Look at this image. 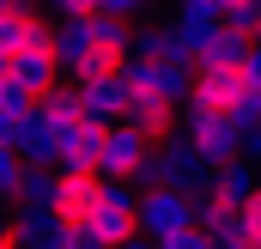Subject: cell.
<instances>
[{
  "label": "cell",
  "instance_id": "6da1fadb",
  "mask_svg": "<svg viewBox=\"0 0 261 249\" xmlns=\"http://www.w3.org/2000/svg\"><path fill=\"white\" fill-rule=\"evenodd\" d=\"M140 188H146V194H152V188L206 194V188H213V164L195 152V140H189V134H170L164 146H152V158H146V170H140Z\"/></svg>",
  "mask_w": 261,
  "mask_h": 249
},
{
  "label": "cell",
  "instance_id": "7a4b0ae2",
  "mask_svg": "<svg viewBox=\"0 0 261 249\" xmlns=\"http://www.w3.org/2000/svg\"><path fill=\"white\" fill-rule=\"evenodd\" d=\"M249 79H243V67H195V91H189V110L195 116H243V104H249Z\"/></svg>",
  "mask_w": 261,
  "mask_h": 249
},
{
  "label": "cell",
  "instance_id": "3957f363",
  "mask_svg": "<svg viewBox=\"0 0 261 249\" xmlns=\"http://www.w3.org/2000/svg\"><path fill=\"white\" fill-rule=\"evenodd\" d=\"M122 79H128L134 91H152V97H164V104H182L189 91H195V61L189 55H170V61H140L134 55L122 67Z\"/></svg>",
  "mask_w": 261,
  "mask_h": 249
},
{
  "label": "cell",
  "instance_id": "277c9868",
  "mask_svg": "<svg viewBox=\"0 0 261 249\" xmlns=\"http://www.w3.org/2000/svg\"><path fill=\"white\" fill-rule=\"evenodd\" d=\"M91 237L103 249H122L140 237V194L122 183H110L103 188V201H97V213H91Z\"/></svg>",
  "mask_w": 261,
  "mask_h": 249
},
{
  "label": "cell",
  "instance_id": "5b68a950",
  "mask_svg": "<svg viewBox=\"0 0 261 249\" xmlns=\"http://www.w3.org/2000/svg\"><path fill=\"white\" fill-rule=\"evenodd\" d=\"M189 225H195V194H182V188H152V194H140V237L164 243V237H176V231H189Z\"/></svg>",
  "mask_w": 261,
  "mask_h": 249
},
{
  "label": "cell",
  "instance_id": "8992f818",
  "mask_svg": "<svg viewBox=\"0 0 261 249\" xmlns=\"http://www.w3.org/2000/svg\"><path fill=\"white\" fill-rule=\"evenodd\" d=\"M182 134L195 140V152L213 164V177H219L225 164H237V158H243V128L231 122V116H189Z\"/></svg>",
  "mask_w": 261,
  "mask_h": 249
},
{
  "label": "cell",
  "instance_id": "52a82bcc",
  "mask_svg": "<svg viewBox=\"0 0 261 249\" xmlns=\"http://www.w3.org/2000/svg\"><path fill=\"white\" fill-rule=\"evenodd\" d=\"M146 158H152V140H140V134L122 122V128H110V140H103V164H97V170H103L110 183L134 188L140 170H146Z\"/></svg>",
  "mask_w": 261,
  "mask_h": 249
},
{
  "label": "cell",
  "instance_id": "ba28073f",
  "mask_svg": "<svg viewBox=\"0 0 261 249\" xmlns=\"http://www.w3.org/2000/svg\"><path fill=\"white\" fill-rule=\"evenodd\" d=\"M79 97H85V122L122 128V122H128V104H134V85L122 79V73H110V79H85Z\"/></svg>",
  "mask_w": 261,
  "mask_h": 249
},
{
  "label": "cell",
  "instance_id": "9c48e42d",
  "mask_svg": "<svg viewBox=\"0 0 261 249\" xmlns=\"http://www.w3.org/2000/svg\"><path fill=\"white\" fill-rule=\"evenodd\" d=\"M103 188H110V177H97V170H85V177H61V201H55V213H61L67 231H91V213H97Z\"/></svg>",
  "mask_w": 261,
  "mask_h": 249
},
{
  "label": "cell",
  "instance_id": "30bf717a",
  "mask_svg": "<svg viewBox=\"0 0 261 249\" xmlns=\"http://www.w3.org/2000/svg\"><path fill=\"white\" fill-rule=\"evenodd\" d=\"M103 140H110V128H97V122H79L73 134H61V177L97 170V164H103ZM97 177H103V170H97Z\"/></svg>",
  "mask_w": 261,
  "mask_h": 249
},
{
  "label": "cell",
  "instance_id": "8fae6325",
  "mask_svg": "<svg viewBox=\"0 0 261 249\" xmlns=\"http://www.w3.org/2000/svg\"><path fill=\"white\" fill-rule=\"evenodd\" d=\"M128 128L140 134V140L164 146V140L176 134V104H164V97H152V91H134V104H128Z\"/></svg>",
  "mask_w": 261,
  "mask_h": 249
},
{
  "label": "cell",
  "instance_id": "7c38bea8",
  "mask_svg": "<svg viewBox=\"0 0 261 249\" xmlns=\"http://www.w3.org/2000/svg\"><path fill=\"white\" fill-rule=\"evenodd\" d=\"M31 170H61V134L43 122V116H31V122L18 128V146H12Z\"/></svg>",
  "mask_w": 261,
  "mask_h": 249
},
{
  "label": "cell",
  "instance_id": "4fadbf2b",
  "mask_svg": "<svg viewBox=\"0 0 261 249\" xmlns=\"http://www.w3.org/2000/svg\"><path fill=\"white\" fill-rule=\"evenodd\" d=\"M55 55L73 79H85V67H91V18H61L55 24Z\"/></svg>",
  "mask_w": 261,
  "mask_h": 249
},
{
  "label": "cell",
  "instance_id": "5bb4252c",
  "mask_svg": "<svg viewBox=\"0 0 261 249\" xmlns=\"http://www.w3.org/2000/svg\"><path fill=\"white\" fill-rule=\"evenodd\" d=\"M213 194H219L225 207H237V213H243V207L261 194V170L249 164V158H237V164H225V170L213 177Z\"/></svg>",
  "mask_w": 261,
  "mask_h": 249
},
{
  "label": "cell",
  "instance_id": "9a60e30c",
  "mask_svg": "<svg viewBox=\"0 0 261 249\" xmlns=\"http://www.w3.org/2000/svg\"><path fill=\"white\" fill-rule=\"evenodd\" d=\"M37 116L55 128V134H73V128L85 122V97H79V85H61V91H49V97L37 104Z\"/></svg>",
  "mask_w": 261,
  "mask_h": 249
},
{
  "label": "cell",
  "instance_id": "2e32d148",
  "mask_svg": "<svg viewBox=\"0 0 261 249\" xmlns=\"http://www.w3.org/2000/svg\"><path fill=\"white\" fill-rule=\"evenodd\" d=\"M195 225L206 231V237H219V243H231L237 237V207H225L213 188L206 194H195Z\"/></svg>",
  "mask_w": 261,
  "mask_h": 249
},
{
  "label": "cell",
  "instance_id": "e0dca14e",
  "mask_svg": "<svg viewBox=\"0 0 261 249\" xmlns=\"http://www.w3.org/2000/svg\"><path fill=\"white\" fill-rule=\"evenodd\" d=\"M55 201H61V170H31V164H24V183H18V201H12V207H43V213H55Z\"/></svg>",
  "mask_w": 261,
  "mask_h": 249
},
{
  "label": "cell",
  "instance_id": "ac0fdd59",
  "mask_svg": "<svg viewBox=\"0 0 261 249\" xmlns=\"http://www.w3.org/2000/svg\"><path fill=\"white\" fill-rule=\"evenodd\" d=\"M170 55H189L182 37H176V24H152V31H140V61H170Z\"/></svg>",
  "mask_w": 261,
  "mask_h": 249
},
{
  "label": "cell",
  "instance_id": "d6986e66",
  "mask_svg": "<svg viewBox=\"0 0 261 249\" xmlns=\"http://www.w3.org/2000/svg\"><path fill=\"white\" fill-rule=\"evenodd\" d=\"M0 110H6L12 122H31V116H37V97H31L12 73H0Z\"/></svg>",
  "mask_w": 261,
  "mask_h": 249
},
{
  "label": "cell",
  "instance_id": "ffe728a7",
  "mask_svg": "<svg viewBox=\"0 0 261 249\" xmlns=\"http://www.w3.org/2000/svg\"><path fill=\"white\" fill-rule=\"evenodd\" d=\"M18 183H24V158H18L12 146H0V207L18 201Z\"/></svg>",
  "mask_w": 261,
  "mask_h": 249
},
{
  "label": "cell",
  "instance_id": "44dd1931",
  "mask_svg": "<svg viewBox=\"0 0 261 249\" xmlns=\"http://www.w3.org/2000/svg\"><path fill=\"white\" fill-rule=\"evenodd\" d=\"M237 243H249V249H261V194L237 213Z\"/></svg>",
  "mask_w": 261,
  "mask_h": 249
},
{
  "label": "cell",
  "instance_id": "7402d4cb",
  "mask_svg": "<svg viewBox=\"0 0 261 249\" xmlns=\"http://www.w3.org/2000/svg\"><path fill=\"white\" fill-rule=\"evenodd\" d=\"M158 249H219V237H206L200 225H189V231H176V237H164Z\"/></svg>",
  "mask_w": 261,
  "mask_h": 249
},
{
  "label": "cell",
  "instance_id": "603a6c76",
  "mask_svg": "<svg viewBox=\"0 0 261 249\" xmlns=\"http://www.w3.org/2000/svg\"><path fill=\"white\" fill-rule=\"evenodd\" d=\"M249 122H261V85L249 91V104H243V116H237V128H249Z\"/></svg>",
  "mask_w": 261,
  "mask_h": 249
},
{
  "label": "cell",
  "instance_id": "cb8c5ba5",
  "mask_svg": "<svg viewBox=\"0 0 261 249\" xmlns=\"http://www.w3.org/2000/svg\"><path fill=\"white\" fill-rule=\"evenodd\" d=\"M243 79H249V85H261V43H249V61H243Z\"/></svg>",
  "mask_w": 261,
  "mask_h": 249
},
{
  "label": "cell",
  "instance_id": "d4e9b609",
  "mask_svg": "<svg viewBox=\"0 0 261 249\" xmlns=\"http://www.w3.org/2000/svg\"><path fill=\"white\" fill-rule=\"evenodd\" d=\"M140 6H146V0H103V12H116V18H134Z\"/></svg>",
  "mask_w": 261,
  "mask_h": 249
},
{
  "label": "cell",
  "instance_id": "484cf974",
  "mask_svg": "<svg viewBox=\"0 0 261 249\" xmlns=\"http://www.w3.org/2000/svg\"><path fill=\"white\" fill-rule=\"evenodd\" d=\"M43 6H49V12H61V18H85V6H79V0H43Z\"/></svg>",
  "mask_w": 261,
  "mask_h": 249
},
{
  "label": "cell",
  "instance_id": "4316f807",
  "mask_svg": "<svg viewBox=\"0 0 261 249\" xmlns=\"http://www.w3.org/2000/svg\"><path fill=\"white\" fill-rule=\"evenodd\" d=\"M18 128H24V122H12V116L0 110V146H18Z\"/></svg>",
  "mask_w": 261,
  "mask_h": 249
},
{
  "label": "cell",
  "instance_id": "83f0119b",
  "mask_svg": "<svg viewBox=\"0 0 261 249\" xmlns=\"http://www.w3.org/2000/svg\"><path fill=\"white\" fill-rule=\"evenodd\" d=\"M0 243H12V213L0 207Z\"/></svg>",
  "mask_w": 261,
  "mask_h": 249
},
{
  "label": "cell",
  "instance_id": "f1b7e54d",
  "mask_svg": "<svg viewBox=\"0 0 261 249\" xmlns=\"http://www.w3.org/2000/svg\"><path fill=\"white\" fill-rule=\"evenodd\" d=\"M122 249H158V243H152V237H134V243H122Z\"/></svg>",
  "mask_w": 261,
  "mask_h": 249
},
{
  "label": "cell",
  "instance_id": "f546056e",
  "mask_svg": "<svg viewBox=\"0 0 261 249\" xmlns=\"http://www.w3.org/2000/svg\"><path fill=\"white\" fill-rule=\"evenodd\" d=\"M219 249H249V243H237V237H231V243H219Z\"/></svg>",
  "mask_w": 261,
  "mask_h": 249
}]
</instances>
